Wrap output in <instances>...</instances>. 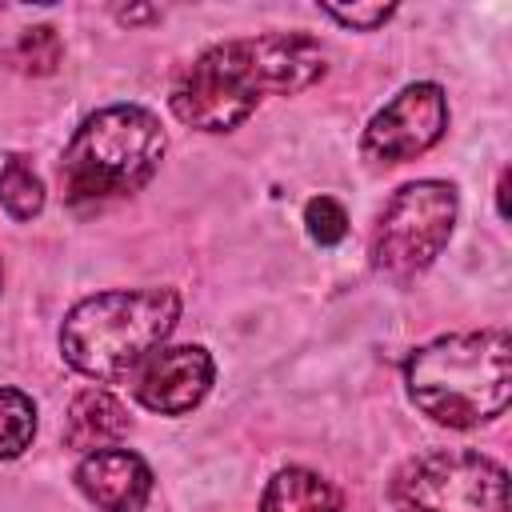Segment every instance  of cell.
Masks as SVG:
<instances>
[{
	"label": "cell",
	"mask_w": 512,
	"mask_h": 512,
	"mask_svg": "<svg viewBox=\"0 0 512 512\" xmlns=\"http://www.w3.org/2000/svg\"><path fill=\"white\" fill-rule=\"evenodd\" d=\"M328 72L324 48L304 32L224 40L200 52L172 84V112L200 132H232L264 96H292Z\"/></svg>",
	"instance_id": "6da1fadb"
},
{
	"label": "cell",
	"mask_w": 512,
	"mask_h": 512,
	"mask_svg": "<svg viewBox=\"0 0 512 512\" xmlns=\"http://www.w3.org/2000/svg\"><path fill=\"white\" fill-rule=\"evenodd\" d=\"M404 384L412 404L436 424H488L512 396V340L504 328L440 336L408 356Z\"/></svg>",
	"instance_id": "7a4b0ae2"
},
{
	"label": "cell",
	"mask_w": 512,
	"mask_h": 512,
	"mask_svg": "<svg viewBox=\"0 0 512 512\" xmlns=\"http://www.w3.org/2000/svg\"><path fill=\"white\" fill-rule=\"evenodd\" d=\"M176 288H112L84 296L60 324L64 360L100 384L132 376L176 328Z\"/></svg>",
	"instance_id": "3957f363"
},
{
	"label": "cell",
	"mask_w": 512,
	"mask_h": 512,
	"mask_svg": "<svg viewBox=\"0 0 512 512\" xmlns=\"http://www.w3.org/2000/svg\"><path fill=\"white\" fill-rule=\"evenodd\" d=\"M164 128L140 104H108L76 128L60 160V188L72 208L128 196L164 160Z\"/></svg>",
	"instance_id": "277c9868"
},
{
	"label": "cell",
	"mask_w": 512,
	"mask_h": 512,
	"mask_svg": "<svg viewBox=\"0 0 512 512\" xmlns=\"http://www.w3.org/2000/svg\"><path fill=\"white\" fill-rule=\"evenodd\" d=\"M456 228V188L444 180L404 184L372 232V268L392 284H412L448 248Z\"/></svg>",
	"instance_id": "5b68a950"
},
{
	"label": "cell",
	"mask_w": 512,
	"mask_h": 512,
	"mask_svg": "<svg viewBox=\"0 0 512 512\" xmlns=\"http://www.w3.org/2000/svg\"><path fill=\"white\" fill-rule=\"evenodd\" d=\"M396 512H508V472L472 448H440L408 460L388 488Z\"/></svg>",
	"instance_id": "8992f818"
},
{
	"label": "cell",
	"mask_w": 512,
	"mask_h": 512,
	"mask_svg": "<svg viewBox=\"0 0 512 512\" xmlns=\"http://www.w3.org/2000/svg\"><path fill=\"white\" fill-rule=\"evenodd\" d=\"M448 128V100L440 84L400 88L364 128V156L380 164H404L428 152Z\"/></svg>",
	"instance_id": "52a82bcc"
},
{
	"label": "cell",
	"mask_w": 512,
	"mask_h": 512,
	"mask_svg": "<svg viewBox=\"0 0 512 512\" xmlns=\"http://www.w3.org/2000/svg\"><path fill=\"white\" fill-rule=\"evenodd\" d=\"M212 376H216V364H212L208 348L176 344V348H156L132 372V392L148 412L184 416L208 396Z\"/></svg>",
	"instance_id": "ba28073f"
},
{
	"label": "cell",
	"mask_w": 512,
	"mask_h": 512,
	"mask_svg": "<svg viewBox=\"0 0 512 512\" xmlns=\"http://www.w3.org/2000/svg\"><path fill=\"white\" fill-rule=\"evenodd\" d=\"M76 484L100 512H144L152 496V468L128 448H96L80 460Z\"/></svg>",
	"instance_id": "9c48e42d"
},
{
	"label": "cell",
	"mask_w": 512,
	"mask_h": 512,
	"mask_svg": "<svg viewBox=\"0 0 512 512\" xmlns=\"http://www.w3.org/2000/svg\"><path fill=\"white\" fill-rule=\"evenodd\" d=\"M132 420L128 408L108 392V388H84L64 420V444L80 448V452H96V448H116L128 436Z\"/></svg>",
	"instance_id": "30bf717a"
},
{
	"label": "cell",
	"mask_w": 512,
	"mask_h": 512,
	"mask_svg": "<svg viewBox=\"0 0 512 512\" xmlns=\"http://www.w3.org/2000/svg\"><path fill=\"white\" fill-rule=\"evenodd\" d=\"M260 512H344V504L312 468H280L260 496Z\"/></svg>",
	"instance_id": "8fae6325"
},
{
	"label": "cell",
	"mask_w": 512,
	"mask_h": 512,
	"mask_svg": "<svg viewBox=\"0 0 512 512\" xmlns=\"http://www.w3.org/2000/svg\"><path fill=\"white\" fill-rule=\"evenodd\" d=\"M0 204L12 220H32L44 208V180L20 152L0 156Z\"/></svg>",
	"instance_id": "7c38bea8"
},
{
	"label": "cell",
	"mask_w": 512,
	"mask_h": 512,
	"mask_svg": "<svg viewBox=\"0 0 512 512\" xmlns=\"http://www.w3.org/2000/svg\"><path fill=\"white\" fill-rule=\"evenodd\" d=\"M36 436V404L20 388H0V460L20 456Z\"/></svg>",
	"instance_id": "4fadbf2b"
},
{
	"label": "cell",
	"mask_w": 512,
	"mask_h": 512,
	"mask_svg": "<svg viewBox=\"0 0 512 512\" xmlns=\"http://www.w3.org/2000/svg\"><path fill=\"white\" fill-rule=\"evenodd\" d=\"M60 56H64V44H60V36H56L52 24L24 28L20 40H16L12 52H8V60H12L20 72H28V76H52V72L60 68Z\"/></svg>",
	"instance_id": "5bb4252c"
},
{
	"label": "cell",
	"mask_w": 512,
	"mask_h": 512,
	"mask_svg": "<svg viewBox=\"0 0 512 512\" xmlns=\"http://www.w3.org/2000/svg\"><path fill=\"white\" fill-rule=\"evenodd\" d=\"M304 228H308V236H312L320 248H332V244H340L344 232H348V212H344L332 196H312V200L304 204Z\"/></svg>",
	"instance_id": "9a60e30c"
},
{
	"label": "cell",
	"mask_w": 512,
	"mask_h": 512,
	"mask_svg": "<svg viewBox=\"0 0 512 512\" xmlns=\"http://www.w3.org/2000/svg\"><path fill=\"white\" fill-rule=\"evenodd\" d=\"M324 12L344 24V28H356V32H376L384 20H392L396 4H352V8H340V4H324Z\"/></svg>",
	"instance_id": "2e32d148"
},
{
	"label": "cell",
	"mask_w": 512,
	"mask_h": 512,
	"mask_svg": "<svg viewBox=\"0 0 512 512\" xmlns=\"http://www.w3.org/2000/svg\"><path fill=\"white\" fill-rule=\"evenodd\" d=\"M116 20L124 24H140V20H160V8H120Z\"/></svg>",
	"instance_id": "e0dca14e"
},
{
	"label": "cell",
	"mask_w": 512,
	"mask_h": 512,
	"mask_svg": "<svg viewBox=\"0 0 512 512\" xmlns=\"http://www.w3.org/2000/svg\"><path fill=\"white\" fill-rule=\"evenodd\" d=\"M0 280H4V268H0Z\"/></svg>",
	"instance_id": "ac0fdd59"
}]
</instances>
